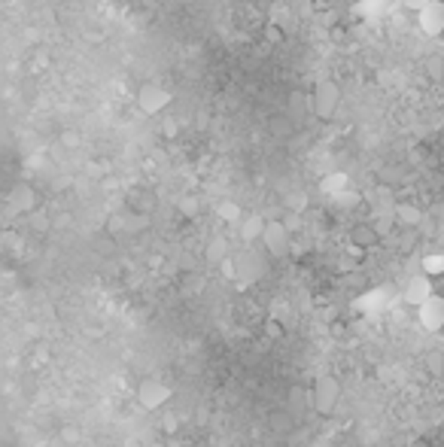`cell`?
I'll return each mask as SVG.
<instances>
[{"mask_svg":"<svg viewBox=\"0 0 444 447\" xmlns=\"http://www.w3.org/2000/svg\"><path fill=\"white\" fill-rule=\"evenodd\" d=\"M9 207L15 210V213H34L37 210V192L31 186H15L9 192Z\"/></svg>","mask_w":444,"mask_h":447,"instance_id":"obj_11","label":"cell"},{"mask_svg":"<svg viewBox=\"0 0 444 447\" xmlns=\"http://www.w3.org/2000/svg\"><path fill=\"white\" fill-rule=\"evenodd\" d=\"M137 107H141L146 116H159L171 107V91L164 86H155V82H146V86L137 91Z\"/></svg>","mask_w":444,"mask_h":447,"instance_id":"obj_5","label":"cell"},{"mask_svg":"<svg viewBox=\"0 0 444 447\" xmlns=\"http://www.w3.org/2000/svg\"><path fill=\"white\" fill-rule=\"evenodd\" d=\"M417 25L426 36H441L444 34V4L441 0H432L429 6H423L417 13Z\"/></svg>","mask_w":444,"mask_h":447,"instance_id":"obj_8","label":"cell"},{"mask_svg":"<svg viewBox=\"0 0 444 447\" xmlns=\"http://www.w3.org/2000/svg\"><path fill=\"white\" fill-rule=\"evenodd\" d=\"M393 222L399 228H420L423 225V210L417 204H411V201H399V204L393 207Z\"/></svg>","mask_w":444,"mask_h":447,"instance_id":"obj_10","label":"cell"},{"mask_svg":"<svg viewBox=\"0 0 444 447\" xmlns=\"http://www.w3.org/2000/svg\"><path fill=\"white\" fill-rule=\"evenodd\" d=\"M265 332H268V338H280L283 328H280V323H277V319H271V323L265 326Z\"/></svg>","mask_w":444,"mask_h":447,"instance_id":"obj_21","label":"cell"},{"mask_svg":"<svg viewBox=\"0 0 444 447\" xmlns=\"http://www.w3.org/2000/svg\"><path fill=\"white\" fill-rule=\"evenodd\" d=\"M338 104H341V88H338V82L320 79L317 88H313V95H311L313 116H317V119H332V116L338 113Z\"/></svg>","mask_w":444,"mask_h":447,"instance_id":"obj_2","label":"cell"},{"mask_svg":"<svg viewBox=\"0 0 444 447\" xmlns=\"http://www.w3.org/2000/svg\"><path fill=\"white\" fill-rule=\"evenodd\" d=\"M432 295H436V280H429L426 274H420V271L411 274V277L405 280L402 292H399V298H402L408 307H414V310H417L423 301L432 298Z\"/></svg>","mask_w":444,"mask_h":447,"instance_id":"obj_3","label":"cell"},{"mask_svg":"<svg viewBox=\"0 0 444 447\" xmlns=\"http://www.w3.org/2000/svg\"><path fill=\"white\" fill-rule=\"evenodd\" d=\"M377 241H381V237H377L372 222H359V225L350 228V246H356V250L365 253V250H372Z\"/></svg>","mask_w":444,"mask_h":447,"instance_id":"obj_12","label":"cell"},{"mask_svg":"<svg viewBox=\"0 0 444 447\" xmlns=\"http://www.w3.org/2000/svg\"><path fill=\"white\" fill-rule=\"evenodd\" d=\"M304 204H308V198H304V195H292V198H289L292 213H299V210H304Z\"/></svg>","mask_w":444,"mask_h":447,"instance_id":"obj_20","label":"cell"},{"mask_svg":"<svg viewBox=\"0 0 444 447\" xmlns=\"http://www.w3.org/2000/svg\"><path fill=\"white\" fill-rule=\"evenodd\" d=\"M174 389L168 387L164 380H143L141 387H137V401L146 408V411H159L171 401Z\"/></svg>","mask_w":444,"mask_h":447,"instance_id":"obj_6","label":"cell"},{"mask_svg":"<svg viewBox=\"0 0 444 447\" xmlns=\"http://www.w3.org/2000/svg\"><path fill=\"white\" fill-rule=\"evenodd\" d=\"M420 274H426L429 280H441L444 277V253H426L420 259Z\"/></svg>","mask_w":444,"mask_h":447,"instance_id":"obj_15","label":"cell"},{"mask_svg":"<svg viewBox=\"0 0 444 447\" xmlns=\"http://www.w3.org/2000/svg\"><path fill=\"white\" fill-rule=\"evenodd\" d=\"M417 323L426 328V332H441L444 328V295H432L417 307Z\"/></svg>","mask_w":444,"mask_h":447,"instance_id":"obj_7","label":"cell"},{"mask_svg":"<svg viewBox=\"0 0 444 447\" xmlns=\"http://www.w3.org/2000/svg\"><path fill=\"white\" fill-rule=\"evenodd\" d=\"M396 6V0H359L353 6V15H363V18H381L386 15L390 9Z\"/></svg>","mask_w":444,"mask_h":447,"instance_id":"obj_13","label":"cell"},{"mask_svg":"<svg viewBox=\"0 0 444 447\" xmlns=\"http://www.w3.org/2000/svg\"><path fill=\"white\" fill-rule=\"evenodd\" d=\"M183 210H186V213L192 216V213H195V201H192V198H189V201H186V204H183Z\"/></svg>","mask_w":444,"mask_h":447,"instance_id":"obj_23","label":"cell"},{"mask_svg":"<svg viewBox=\"0 0 444 447\" xmlns=\"http://www.w3.org/2000/svg\"><path fill=\"white\" fill-rule=\"evenodd\" d=\"M265 222H268V219H262L259 213H249V216L240 219L237 228H240V237H244V243L259 241V237H262V232H265Z\"/></svg>","mask_w":444,"mask_h":447,"instance_id":"obj_14","label":"cell"},{"mask_svg":"<svg viewBox=\"0 0 444 447\" xmlns=\"http://www.w3.org/2000/svg\"><path fill=\"white\" fill-rule=\"evenodd\" d=\"M299 109H304V98L299 95V91H295V95L289 98V113L295 116V113H299Z\"/></svg>","mask_w":444,"mask_h":447,"instance_id":"obj_19","label":"cell"},{"mask_svg":"<svg viewBox=\"0 0 444 447\" xmlns=\"http://www.w3.org/2000/svg\"><path fill=\"white\" fill-rule=\"evenodd\" d=\"M320 189L338 198V195H344V192H350V177L347 173H329V177H322Z\"/></svg>","mask_w":444,"mask_h":447,"instance_id":"obj_16","label":"cell"},{"mask_svg":"<svg viewBox=\"0 0 444 447\" xmlns=\"http://www.w3.org/2000/svg\"><path fill=\"white\" fill-rule=\"evenodd\" d=\"M210 259H214V262H226V259H228L226 243H222V241H214V246H210Z\"/></svg>","mask_w":444,"mask_h":447,"instance_id":"obj_18","label":"cell"},{"mask_svg":"<svg viewBox=\"0 0 444 447\" xmlns=\"http://www.w3.org/2000/svg\"><path fill=\"white\" fill-rule=\"evenodd\" d=\"M390 305H393V292L386 286H374L356 298V310H363V314H381Z\"/></svg>","mask_w":444,"mask_h":447,"instance_id":"obj_9","label":"cell"},{"mask_svg":"<svg viewBox=\"0 0 444 447\" xmlns=\"http://www.w3.org/2000/svg\"><path fill=\"white\" fill-rule=\"evenodd\" d=\"M259 241H262L268 255H286V253H289V246H292V232L280 222V219H268L265 232H262Z\"/></svg>","mask_w":444,"mask_h":447,"instance_id":"obj_4","label":"cell"},{"mask_svg":"<svg viewBox=\"0 0 444 447\" xmlns=\"http://www.w3.org/2000/svg\"><path fill=\"white\" fill-rule=\"evenodd\" d=\"M338 401H341V383H338V378H332V374H320L317 383H313V392H311L313 411L322 414V417H332V414H335V408H338Z\"/></svg>","mask_w":444,"mask_h":447,"instance_id":"obj_1","label":"cell"},{"mask_svg":"<svg viewBox=\"0 0 444 447\" xmlns=\"http://www.w3.org/2000/svg\"><path fill=\"white\" fill-rule=\"evenodd\" d=\"M429 4H432V0H405V6L414 9V13H420V9H423V6H429Z\"/></svg>","mask_w":444,"mask_h":447,"instance_id":"obj_22","label":"cell"},{"mask_svg":"<svg viewBox=\"0 0 444 447\" xmlns=\"http://www.w3.org/2000/svg\"><path fill=\"white\" fill-rule=\"evenodd\" d=\"M219 219H226V222H240L244 213H240V207L235 201H226V204H219Z\"/></svg>","mask_w":444,"mask_h":447,"instance_id":"obj_17","label":"cell"}]
</instances>
